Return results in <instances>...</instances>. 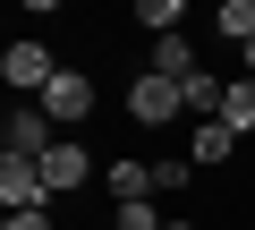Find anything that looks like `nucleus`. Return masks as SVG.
Wrapping results in <instances>:
<instances>
[{
    "label": "nucleus",
    "mask_w": 255,
    "mask_h": 230,
    "mask_svg": "<svg viewBox=\"0 0 255 230\" xmlns=\"http://www.w3.org/2000/svg\"><path fill=\"white\" fill-rule=\"evenodd\" d=\"M102 188H111L119 205H145V196H153V162H102Z\"/></svg>",
    "instance_id": "nucleus-8"
},
{
    "label": "nucleus",
    "mask_w": 255,
    "mask_h": 230,
    "mask_svg": "<svg viewBox=\"0 0 255 230\" xmlns=\"http://www.w3.org/2000/svg\"><path fill=\"white\" fill-rule=\"evenodd\" d=\"M136 17H145L153 34H179V26H187V0H136Z\"/></svg>",
    "instance_id": "nucleus-12"
},
{
    "label": "nucleus",
    "mask_w": 255,
    "mask_h": 230,
    "mask_svg": "<svg viewBox=\"0 0 255 230\" xmlns=\"http://www.w3.org/2000/svg\"><path fill=\"white\" fill-rule=\"evenodd\" d=\"M153 77H196V43H187V26H179V34H153Z\"/></svg>",
    "instance_id": "nucleus-9"
},
{
    "label": "nucleus",
    "mask_w": 255,
    "mask_h": 230,
    "mask_svg": "<svg viewBox=\"0 0 255 230\" xmlns=\"http://www.w3.org/2000/svg\"><path fill=\"white\" fill-rule=\"evenodd\" d=\"M85 171H94V154H85L77 137H60V145L43 154V179H51V196H68V188H85Z\"/></svg>",
    "instance_id": "nucleus-7"
},
{
    "label": "nucleus",
    "mask_w": 255,
    "mask_h": 230,
    "mask_svg": "<svg viewBox=\"0 0 255 230\" xmlns=\"http://www.w3.org/2000/svg\"><path fill=\"white\" fill-rule=\"evenodd\" d=\"M230 154H238V128H230V120H196V137H187V162H196V171H221Z\"/></svg>",
    "instance_id": "nucleus-6"
},
{
    "label": "nucleus",
    "mask_w": 255,
    "mask_h": 230,
    "mask_svg": "<svg viewBox=\"0 0 255 230\" xmlns=\"http://www.w3.org/2000/svg\"><path fill=\"white\" fill-rule=\"evenodd\" d=\"M43 111H51L60 128H77V120H94V77H85V68H60V77L43 85Z\"/></svg>",
    "instance_id": "nucleus-5"
},
{
    "label": "nucleus",
    "mask_w": 255,
    "mask_h": 230,
    "mask_svg": "<svg viewBox=\"0 0 255 230\" xmlns=\"http://www.w3.org/2000/svg\"><path fill=\"white\" fill-rule=\"evenodd\" d=\"M128 111H136L145 128H170L179 111H187V94H179V77H153V68H145L136 85H128Z\"/></svg>",
    "instance_id": "nucleus-2"
},
{
    "label": "nucleus",
    "mask_w": 255,
    "mask_h": 230,
    "mask_svg": "<svg viewBox=\"0 0 255 230\" xmlns=\"http://www.w3.org/2000/svg\"><path fill=\"white\" fill-rule=\"evenodd\" d=\"M111 230H162V213H153V196H145V205H119V213H111Z\"/></svg>",
    "instance_id": "nucleus-14"
},
{
    "label": "nucleus",
    "mask_w": 255,
    "mask_h": 230,
    "mask_svg": "<svg viewBox=\"0 0 255 230\" xmlns=\"http://www.w3.org/2000/svg\"><path fill=\"white\" fill-rule=\"evenodd\" d=\"M0 205H9V213L51 205V179H43V162H34V154H0Z\"/></svg>",
    "instance_id": "nucleus-3"
},
{
    "label": "nucleus",
    "mask_w": 255,
    "mask_h": 230,
    "mask_svg": "<svg viewBox=\"0 0 255 230\" xmlns=\"http://www.w3.org/2000/svg\"><path fill=\"white\" fill-rule=\"evenodd\" d=\"M221 43H255V0H221Z\"/></svg>",
    "instance_id": "nucleus-11"
},
{
    "label": "nucleus",
    "mask_w": 255,
    "mask_h": 230,
    "mask_svg": "<svg viewBox=\"0 0 255 230\" xmlns=\"http://www.w3.org/2000/svg\"><path fill=\"white\" fill-rule=\"evenodd\" d=\"M17 9H34V17H51V9H60V0H17Z\"/></svg>",
    "instance_id": "nucleus-16"
},
{
    "label": "nucleus",
    "mask_w": 255,
    "mask_h": 230,
    "mask_svg": "<svg viewBox=\"0 0 255 230\" xmlns=\"http://www.w3.org/2000/svg\"><path fill=\"white\" fill-rule=\"evenodd\" d=\"M0 137H9V154H34V162H43V154L60 145V120H51L43 102H17V111H9V128H0Z\"/></svg>",
    "instance_id": "nucleus-4"
},
{
    "label": "nucleus",
    "mask_w": 255,
    "mask_h": 230,
    "mask_svg": "<svg viewBox=\"0 0 255 230\" xmlns=\"http://www.w3.org/2000/svg\"><path fill=\"white\" fill-rule=\"evenodd\" d=\"M238 60H247V68H238V77H255V43H247V51H238Z\"/></svg>",
    "instance_id": "nucleus-17"
},
{
    "label": "nucleus",
    "mask_w": 255,
    "mask_h": 230,
    "mask_svg": "<svg viewBox=\"0 0 255 230\" xmlns=\"http://www.w3.org/2000/svg\"><path fill=\"white\" fill-rule=\"evenodd\" d=\"M162 230H196V222H162Z\"/></svg>",
    "instance_id": "nucleus-18"
},
{
    "label": "nucleus",
    "mask_w": 255,
    "mask_h": 230,
    "mask_svg": "<svg viewBox=\"0 0 255 230\" xmlns=\"http://www.w3.org/2000/svg\"><path fill=\"white\" fill-rule=\"evenodd\" d=\"M221 120H230L238 137L255 128V77H230V94H221Z\"/></svg>",
    "instance_id": "nucleus-10"
},
{
    "label": "nucleus",
    "mask_w": 255,
    "mask_h": 230,
    "mask_svg": "<svg viewBox=\"0 0 255 230\" xmlns=\"http://www.w3.org/2000/svg\"><path fill=\"white\" fill-rule=\"evenodd\" d=\"M0 77H9V94H17V102H43V85L60 77V60H51L43 43H9V60H0Z\"/></svg>",
    "instance_id": "nucleus-1"
},
{
    "label": "nucleus",
    "mask_w": 255,
    "mask_h": 230,
    "mask_svg": "<svg viewBox=\"0 0 255 230\" xmlns=\"http://www.w3.org/2000/svg\"><path fill=\"white\" fill-rule=\"evenodd\" d=\"M0 230H51V205H26V213H9Z\"/></svg>",
    "instance_id": "nucleus-15"
},
{
    "label": "nucleus",
    "mask_w": 255,
    "mask_h": 230,
    "mask_svg": "<svg viewBox=\"0 0 255 230\" xmlns=\"http://www.w3.org/2000/svg\"><path fill=\"white\" fill-rule=\"evenodd\" d=\"M187 171H196L187 154H162V162H153V196H179V188H187Z\"/></svg>",
    "instance_id": "nucleus-13"
}]
</instances>
